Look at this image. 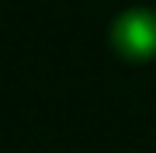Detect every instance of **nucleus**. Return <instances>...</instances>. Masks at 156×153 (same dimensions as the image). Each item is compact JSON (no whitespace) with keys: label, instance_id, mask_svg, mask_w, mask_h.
Segmentation results:
<instances>
[{"label":"nucleus","instance_id":"obj_1","mask_svg":"<svg viewBox=\"0 0 156 153\" xmlns=\"http://www.w3.org/2000/svg\"><path fill=\"white\" fill-rule=\"evenodd\" d=\"M111 49L122 59L132 63H146L156 56V11L149 7H132V11H122L111 21Z\"/></svg>","mask_w":156,"mask_h":153}]
</instances>
